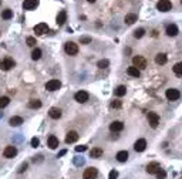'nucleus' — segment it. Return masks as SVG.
<instances>
[{
    "label": "nucleus",
    "instance_id": "nucleus-25",
    "mask_svg": "<svg viewBox=\"0 0 182 179\" xmlns=\"http://www.w3.org/2000/svg\"><path fill=\"white\" fill-rule=\"evenodd\" d=\"M127 159H128V152L127 151H120L117 154V161L118 162H125Z\"/></svg>",
    "mask_w": 182,
    "mask_h": 179
},
{
    "label": "nucleus",
    "instance_id": "nucleus-19",
    "mask_svg": "<svg viewBox=\"0 0 182 179\" xmlns=\"http://www.w3.org/2000/svg\"><path fill=\"white\" fill-rule=\"evenodd\" d=\"M66 20H67V11L66 10H61L58 13V16H57V24L58 26H63L66 23Z\"/></svg>",
    "mask_w": 182,
    "mask_h": 179
},
{
    "label": "nucleus",
    "instance_id": "nucleus-24",
    "mask_svg": "<svg viewBox=\"0 0 182 179\" xmlns=\"http://www.w3.org/2000/svg\"><path fill=\"white\" fill-rule=\"evenodd\" d=\"M103 149L101 148H93L91 151H90V155H91V158H101L103 156Z\"/></svg>",
    "mask_w": 182,
    "mask_h": 179
},
{
    "label": "nucleus",
    "instance_id": "nucleus-17",
    "mask_svg": "<svg viewBox=\"0 0 182 179\" xmlns=\"http://www.w3.org/2000/svg\"><path fill=\"white\" fill-rule=\"evenodd\" d=\"M48 115H50L53 119H58V118L61 117V109H60V108H56V107L50 108V111H48Z\"/></svg>",
    "mask_w": 182,
    "mask_h": 179
},
{
    "label": "nucleus",
    "instance_id": "nucleus-37",
    "mask_svg": "<svg viewBox=\"0 0 182 179\" xmlns=\"http://www.w3.org/2000/svg\"><path fill=\"white\" fill-rule=\"evenodd\" d=\"M118 178V172L115 171V169H112L111 172H109V175H108V179H117Z\"/></svg>",
    "mask_w": 182,
    "mask_h": 179
},
{
    "label": "nucleus",
    "instance_id": "nucleus-26",
    "mask_svg": "<svg viewBox=\"0 0 182 179\" xmlns=\"http://www.w3.org/2000/svg\"><path fill=\"white\" fill-rule=\"evenodd\" d=\"M125 94H127L125 85H118V87L115 88V95H117V97H124Z\"/></svg>",
    "mask_w": 182,
    "mask_h": 179
},
{
    "label": "nucleus",
    "instance_id": "nucleus-22",
    "mask_svg": "<svg viewBox=\"0 0 182 179\" xmlns=\"http://www.w3.org/2000/svg\"><path fill=\"white\" fill-rule=\"evenodd\" d=\"M48 146L51 148V149H56L57 146H58V138L57 137H54V135H51V137H48Z\"/></svg>",
    "mask_w": 182,
    "mask_h": 179
},
{
    "label": "nucleus",
    "instance_id": "nucleus-5",
    "mask_svg": "<svg viewBox=\"0 0 182 179\" xmlns=\"http://www.w3.org/2000/svg\"><path fill=\"white\" fill-rule=\"evenodd\" d=\"M171 7H172V4H171L169 0H159V1L156 3V9H158L159 11H169Z\"/></svg>",
    "mask_w": 182,
    "mask_h": 179
},
{
    "label": "nucleus",
    "instance_id": "nucleus-9",
    "mask_svg": "<svg viewBox=\"0 0 182 179\" xmlns=\"http://www.w3.org/2000/svg\"><path fill=\"white\" fill-rule=\"evenodd\" d=\"M61 87V82L58 80H50L47 84H46V90L47 91H56Z\"/></svg>",
    "mask_w": 182,
    "mask_h": 179
},
{
    "label": "nucleus",
    "instance_id": "nucleus-27",
    "mask_svg": "<svg viewBox=\"0 0 182 179\" xmlns=\"http://www.w3.org/2000/svg\"><path fill=\"white\" fill-rule=\"evenodd\" d=\"M127 72H128L131 77H135V78H138V77H140V74H141V71H140L137 67H134V66H132V67H128Z\"/></svg>",
    "mask_w": 182,
    "mask_h": 179
},
{
    "label": "nucleus",
    "instance_id": "nucleus-30",
    "mask_svg": "<svg viewBox=\"0 0 182 179\" xmlns=\"http://www.w3.org/2000/svg\"><path fill=\"white\" fill-rule=\"evenodd\" d=\"M40 57H41V50L40 48H34L33 53H32V58L33 60H38Z\"/></svg>",
    "mask_w": 182,
    "mask_h": 179
},
{
    "label": "nucleus",
    "instance_id": "nucleus-44",
    "mask_svg": "<svg viewBox=\"0 0 182 179\" xmlns=\"http://www.w3.org/2000/svg\"><path fill=\"white\" fill-rule=\"evenodd\" d=\"M66 154H67V151H66V149H63V151L58 154V156H57V158H60V156H63V155H66Z\"/></svg>",
    "mask_w": 182,
    "mask_h": 179
},
{
    "label": "nucleus",
    "instance_id": "nucleus-21",
    "mask_svg": "<svg viewBox=\"0 0 182 179\" xmlns=\"http://www.w3.org/2000/svg\"><path fill=\"white\" fill-rule=\"evenodd\" d=\"M155 63H156L158 66H164V64L167 63V54H164V53L156 54V57H155Z\"/></svg>",
    "mask_w": 182,
    "mask_h": 179
},
{
    "label": "nucleus",
    "instance_id": "nucleus-38",
    "mask_svg": "<svg viewBox=\"0 0 182 179\" xmlns=\"http://www.w3.org/2000/svg\"><path fill=\"white\" fill-rule=\"evenodd\" d=\"M121 105H122V104H121V101H118V100L111 103V108H121Z\"/></svg>",
    "mask_w": 182,
    "mask_h": 179
},
{
    "label": "nucleus",
    "instance_id": "nucleus-47",
    "mask_svg": "<svg viewBox=\"0 0 182 179\" xmlns=\"http://www.w3.org/2000/svg\"><path fill=\"white\" fill-rule=\"evenodd\" d=\"M181 3H182V0H181Z\"/></svg>",
    "mask_w": 182,
    "mask_h": 179
},
{
    "label": "nucleus",
    "instance_id": "nucleus-7",
    "mask_svg": "<svg viewBox=\"0 0 182 179\" xmlns=\"http://www.w3.org/2000/svg\"><path fill=\"white\" fill-rule=\"evenodd\" d=\"M3 155H4V158H9V159H11V158H14L16 155H17V148L16 146H6L4 148V151H3Z\"/></svg>",
    "mask_w": 182,
    "mask_h": 179
},
{
    "label": "nucleus",
    "instance_id": "nucleus-6",
    "mask_svg": "<svg viewBox=\"0 0 182 179\" xmlns=\"http://www.w3.org/2000/svg\"><path fill=\"white\" fill-rule=\"evenodd\" d=\"M148 122L152 128H156L158 124H159V115L156 112H149L148 114Z\"/></svg>",
    "mask_w": 182,
    "mask_h": 179
},
{
    "label": "nucleus",
    "instance_id": "nucleus-28",
    "mask_svg": "<svg viewBox=\"0 0 182 179\" xmlns=\"http://www.w3.org/2000/svg\"><path fill=\"white\" fill-rule=\"evenodd\" d=\"M41 107V101L40 100H32V101H29V108H32V109H37V108Z\"/></svg>",
    "mask_w": 182,
    "mask_h": 179
},
{
    "label": "nucleus",
    "instance_id": "nucleus-13",
    "mask_svg": "<svg viewBox=\"0 0 182 179\" xmlns=\"http://www.w3.org/2000/svg\"><path fill=\"white\" fill-rule=\"evenodd\" d=\"M122 128H124V124L121 121H114L109 124V129L112 132H120V131H122Z\"/></svg>",
    "mask_w": 182,
    "mask_h": 179
},
{
    "label": "nucleus",
    "instance_id": "nucleus-35",
    "mask_svg": "<svg viewBox=\"0 0 182 179\" xmlns=\"http://www.w3.org/2000/svg\"><path fill=\"white\" fill-rule=\"evenodd\" d=\"M26 43H27V46H29V47H34V46L37 44V43H36V38H34V37H27Z\"/></svg>",
    "mask_w": 182,
    "mask_h": 179
},
{
    "label": "nucleus",
    "instance_id": "nucleus-34",
    "mask_svg": "<svg viewBox=\"0 0 182 179\" xmlns=\"http://www.w3.org/2000/svg\"><path fill=\"white\" fill-rule=\"evenodd\" d=\"M97 66H98V68H107L109 66V61L108 60H100Z\"/></svg>",
    "mask_w": 182,
    "mask_h": 179
},
{
    "label": "nucleus",
    "instance_id": "nucleus-32",
    "mask_svg": "<svg viewBox=\"0 0 182 179\" xmlns=\"http://www.w3.org/2000/svg\"><path fill=\"white\" fill-rule=\"evenodd\" d=\"M9 103H10V98L9 97H0V108H4Z\"/></svg>",
    "mask_w": 182,
    "mask_h": 179
},
{
    "label": "nucleus",
    "instance_id": "nucleus-8",
    "mask_svg": "<svg viewBox=\"0 0 182 179\" xmlns=\"http://www.w3.org/2000/svg\"><path fill=\"white\" fill-rule=\"evenodd\" d=\"M98 175V171L95 168H87L83 174V179H95Z\"/></svg>",
    "mask_w": 182,
    "mask_h": 179
},
{
    "label": "nucleus",
    "instance_id": "nucleus-45",
    "mask_svg": "<svg viewBox=\"0 0 182 179\" xmlns=\"http://www.w3.org/2000/svg\"><path fill=\"white\" fill-rule=\"evenodd\" d=\"M87 1H90V3H94V1H95V0H87Z\"/></svg>",
    "mask_w": 182,
    "mask_h": 179
},
{
    "label": "nucleus",
    "instance_id": "nucleus-46",
    "mask_svg": "<svg viewBox=\"0 0 182 179\" xmlns=\"http://www.w3.org/2000/svg\"><path fill=\"white\" fill-rule=\"evenodd\" d=\"M0 4H1V0H0Z\"/></svg>",
    "mask_w": 182,
    "mask_h": 179
},
{
    "label": "nucleus",
    "instance_id": "nucleus-20",
    "mask_svg": "<svg viewBox=\"0 0 182 179\" xmlns=\"http://www.w3.org/2000/svg\"><path fill=\"white\" fill-rule=\"evenodd\" d=\"M137 20H138V17H137V14H134V13H130V14H127V16H125V19H124L125 24H134Z\"/></svg>",
    "mask_w": 182,
    "mask_h": 179
},
{
    "label": "nucleus",
    "instance_id": "nucleus-39",
    "mask_svg": "<svg viewBox=\"0 0 182 179\" xmlns=\"http://www.w3.org/2000/svg\"><path fill=\"white\" fill-rule=\"evenodd\" d=\"M75 151H77V152H84V151H87V146H85V145H80V146H75Z\"/></svg>",
    "mask_w": 182,
    "mask_h": 179
},
{
    "label": "nucleus",
    "instance_id": "nucleus-23",
    "mask_svg": "<svg viewBox=\"0 0 182 179\" xmlns=\"http://www.w3.org/2000/svg\"><path fill=\"white\" fill-rule=\"evenodd\" d=\"M9 122H10L11 127H19V125L23 124V118H21V117H11Z\"/></svg>",
    "mask_w": 182,
    "mask_h": 179
},
{
    "label": "nucleus",
    "instance_id": "nucleus-31",
    "mask_svg": "<svg viewBox=\"0 0 182 179\" xmlns=\"http://www.w3.org/2000/svg\"><path fill=\"white\" fill-rule=\"evenodd\" d=\"M174 72L177 74V75H182V63H178V64H175L174 66Z\"/></svg>",
    "mask_w": 182,
    "mask_h": 179
},
{
    "label": "nucleus",
    "instance_id": "nucleus-14",
    "mask_svg": "<svg viewBox=\"0 0 182 179\" xmlns=\"http://www.w3.org/2000/svg\"><path fill=\"white\" fill-rule=\"evenodd\" d=\"M145 148H146V141L144 138L138 139V141L135 142V145H134V149H135L137 152H142V151H145Z\"/></svg>",
    "mask_w": 182,
    "mask_h": 179
},
{
    "label": "nucleus",
    "instance_id": "nucleus-3",
    "mask_svg": "<svg viewBox=\"0 0 182 179\" xmlns=\"http://www.w3.org/2000/svg\"><path fill=\"white\" fill-rule=\"evenodd\" d=\"M14 60L13 58H10V57H7V58H4L1 63H0V68L3 70V71H9V70H11L13 67H14Z\"/></svg>",
    "mask_w": 182,
    "mask_h": 179
},
{
    "label": "nucleus",
    "instance_id": "nucleus-29",
    "mask_svg": "<svg viewBox=\"0 0 182 179\" xmlns=\"http://www.w3.org/2000/svg\"><path fill=\"white\" fill-rule=\"evenodd\" d=\"M1 17H3L4 20H9V19H11V17H13V10H10V9H6V10H3V11H1Z\"/></svg>",
    "mask_w": 182,
    "mask_h": 179
},
{
    "label": "nucleus",
    "instance_id": "nucleus-41",
    "mask_svg": "<svg viewBox=\"0 0 182 179\" xmlns=\"http://www.w3.org/2000/svg\"><path fill=\"white\" fill-rule=\"evenodd\" d=\"M26 168H27V164L24 162V164H21V165H20V168L17 169V172H19V174H21L23 171H26Z\"/></svg>",
    "mask_w": 182,
    "mask_h": 179
},
{
    "label": "nucleus",
    "instance_id": "nucleus-33",
    "mask_svg": "<svg viewBox=\"0 0 182 179\" xmlns=\"http://www.w3.org/2000/svg\"><path fill=\"white\" fill-rule=\"evenodd\" d=\"M144 34H145V30H144V29H137V30L134 32V37H135V38H141Z\"/></svg>",
    "mask_w": 182,
    "mask_h": 179
},
{
    "label": "nucleus",
    "instance_id": "nucleus-36",
    "mask_svg": "<svg viewBox=\"0 0 182 179\" xmlns=\"http://www.w3.org/2000/svg\"><path fill=\"white\" fill-rule=\"evenodd\" d=\"M165 178H167V172L164 169H159L156 172V179H165Z\"/></svg>",
    "mask_w": 182,
    "mask_h": 179
},
{
    "label": "nucleus",
    "instance_id": "nucleus-12",
    "mask_svg": "<svg viewBox=\"0 0 182 179\" xmlns=\"http://www.w3.org/2000/svg\"><path fill=\"white\" fill-rule=\"evenodd\" d=\"M38 6V0H24L23 1V9L24 10H33Z\"/></svg>",
    "mask_w": 182,
    "mask_h": 179
},
{
    "label": "nucleus",
    "instance_id": "nucleus-1",
    "mask_svg": "<svg viewBox=\"0 0 182 179\" xmlns=\"http://www.w3.org/2000/svg\"><path fill=\"white\" fill-rule=\"evenodd\" d=\"M132 64H134V67H137L138 70L146 68V60L142 57V56H135V57L132 58Z\"/></svg>",
    "mask_w": 182,
    "mask_h": 179
},
{
    "label": "nucleus",
    "instance_id": "nucleus-11",
    "mask_svg": "<svg viewBox=\"0 0 182 179\" xmlns=\"http://www.w3.org/2000/svg\"><path fill=\"white\" fill-rule=\"evenodd\" d=\"M47 30H48V26L46 23H38V24L34 26V33H36L37 36H41V34L47 33Z\"/></svg>",
    "mask_w": 182,
    "mask_h": 179
},
{
    "label": "nucleus",
    "instance_id": "nucleus-18",
    "mask_svg": "<svg viewBox=\"0 0 182 179\" xmlns=\"http://www.w3.org/2000/svg\"><path fill=\"white\" fill-rule=\"evenodd\" d=\"M178 33H179V30H178V27H177L175 24H169V26L167 27V34L169 37H175Z\"/></svg>",
    "mask_w": 182,
    "mask_h": 179
},
{
    "label": "nucleus",
    "instance_id": "nucleus-2",
    "mask_svg": "<svg viewBox=\"0 0 182 179\" xmlns=\"http://www.w3.org/2000/svg\"><path fill=\"white\" fill-rule=\"evenodd\" d=\"M64 50H66V53H67L69 56H75V54L78 53V46H77L75 43H73V41H69V43H66Z\"/></svg>",
    "mask_w": 182,
    "mask_h": 179
},
{
    "label": "nucleus",
    "instance_id": "nucleus-42",
    "mask_svg": "<svg viewBox=\"0 0 182 179\" xmlns=\"http://www.w3.org/2000/svg\"><path fill=\"white\" fill-rule=\"evenodd\" d=\"M74 164H75L77 166H80V165H83V164H84V159H83V158H81V159H80V158H77V159H74Z\"/></svg>",
    "mask_w": 182,
    "mask_h": 179
},
{
    "label": "nucleus",
    "instance_id": "nucleus-40",
    "mask_svg": "<svg viewBox=\"0 0 182 179\" xmlns=\"http://www.w3.org/2000/svg\"><path fill=\"white\" fill-rule=\"evenodd\" d=\"M88 43H91L90 37H81V44H88Z\"/></svg>",
    "mask_w": 182,
    "mask_h": 179
},
{
    "label": "nucleus",
    "instance_id": "nucleus-16",
    "mask_svg": "<svg viewBox=\"0 0 182 179\" xmlns=\"http://www.w3.org/2000/svg\"><path fill=\"white\" fill-rule=\"evenodd\" d=\"M77 139H78V134H77L75 131H70V132L67 134V137H66V142L67 143L77 142Z\"/></svg>",
    "mask_w": 182,
    "mask_h": 179
},
{
    "label": "nucleus",
    "instance_id": "nucleus-10",
    "mask_svg": "<svg viewBox=\"0 0 182 179\" xmlns=\"http://www.w3.org/2000/svg\"><path fill=\"white\" fill-rule=\"evenodd\" d=\"M88 93L87 91H78V93H75V95H74V98H75V101L77 103H80V104H83V103H85V101H88Z\"/></svg>",
    "mask_w": 182,
    "mask_h": 179
},
{
    "label": "nucleus",
    "instance_id": "nucleus-15",
    "mask_svg": "<svg viewBox=\"0 0 182 179\" xmlns=\"http://www.w3.org/2000/svg\"><path fill=\"white\" fill-rule=\"evenodd\" d=\"M159 169H161V166H159L158 162H151V164H148V166H146V172H148V174H156Z\"/></svg>",
    "mask_w": 182,
    "mask_h": 179
},
{
    "label": "nucleus",
    "instance_id": "nucleus-4",
    "mask_svg": "<svg viewBox=\"0 0 182 179\" xmlns=\"http://www.w3.org/2000/svg\"><path fill=\"white\" fill-rule=\"evenodd\" d=\"M165 97H167L169 101H177V100L181 97V94H179V91L175 90V88H168L167 93H165Z\"/></svg>",
    "mask_w": 182,
    "mask_h": 179
},
{
    "label": "nucleus",
    "instance_id": "nucleus-43",
    "mask_svg": "<svg viewBox=\"0 0 182 179\" xmlns=\"http://www.w3.org/2000/svg\"><path fill=\"white\" fill-rule=\"evenodd\" d=\"M38 145H40L38 138H33V139H32V146H34V148H36V146H38Z\"/></svg>",
    "mask_w": 182,
    "mask_h": 179
}]
</instances>
